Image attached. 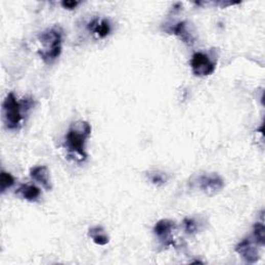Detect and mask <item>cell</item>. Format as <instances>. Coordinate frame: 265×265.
I'll list each match as a JSON object with an SVG mask.
<instances>
[{"instance_id":"obj_1","label":"cell","mask_w":265,"mask_h":265,"mask_svg":"<svg viewBox=\"0 0 265 265\" xmlns=\"http://www.w3.org/2000/svg\"><path fill=\"white\" fill-rule=\"evenodd\" d=\"M92 135V126L87 121L79 120L70 126L64 140V147L70 154L79 161H85L87 153L85 145Z\"/></svg>"},{"instance_id":"obj_2","label":"cell","mask_w":265,"mask_h":265,"mask_svg":"<svg viewBox=\"0 0 265 265\" xmlns=\"http://www.w3.org/2000/svg\"><path fill=\"white\" fill-rule=\"evenodd\" d=\"M62 29L59 26H53L46 29L38 35V40L42 48L38 51L39 56L46 63H53L62 51Z\"/></svg>"},{"instance_id":"obj_3","label":"cell","mask_w":265,"mask_h":265,"mask_svg":"<svg viewBox=\"0 0 265 265\" xmlns=\"http://www.w3.org/2000/svg\"><path fill=\"white\" fill-rule=\"evenodd\" d=\"M32 104V100L28 98L18 102L15 95L10 93L3 104V116L7 127L9 129H18L23 120V113L30 110Z\"/></svg>"},{"instance_id":"obj_4","label":"cell","mask_w":265,"mask_h":265,"mask_svg":"<svg viewBox=\"0 0 265 265\" xmlns=\"http://www.w3.org/2000/svg\"><path fill=\"white\" fill-rule=\"evenodd\" d=\"M194 187L207 195H214L224 188V181L216 173H206L199 175L193 181Z\"/></svg>"},{"instance_id":"obj_5","label":"cell","mask_w":265,"mask_h":265,"mask_svg":"<svg viewBox=\"0 0 265 265\" xmlns=\"http://www.w3.org/2000/svg\"><path fill=\"white\" fill-rule=\"evenodd\" d=\"M191 68L194 75L198 77H206L213 74L215 64L206 54L197 52L192 56Z\"/></svg>"},{"instance_id":"obj_6","label":"cell","mask_w":265,"mask_h":265,"mask_svg":"<svg viewBox=\"0 0 265 265\" xmlns=\"http://www.w3.org/2000/svg\"><path fill=\"white\" fill-rule=\"evenodd\" d=\"M175 227V223L171 219H161L156 224L153 228L154 234L161 239V241L165 246H169L173 244V238H172V230Z\"/></svg>"},{"instance_id":"obj_7","label":"cell","mask_w":265,"mask_h":265,"mask_svg":"<svg viewBox=\"0 0 265 265\" xmlns=\"http://www.w3.org/2000/svg\"><path fill=\"white\" fill-rule=\"evenodd\" d=\"M235 251L248 263H251V264L256 263L259 259V253L257 251V248L255 247V245L250 238L242 239L235 247Z\"/></svg>"},{"instance_id":"obj_8","label":"cell","mask_w":265,"mask_h":265,"mask_svg":"<svg viewBox=\"0 0 265 265\" xmlns=\"http://www.w3.org/2000/svg\"><path fill=\"white\" fill-rule=\"evenodd\" d=\"M30 178L40 184L47 191L52 189L50 171L47 166H36L30 169Z\"/></svg>"},{"instance_id":"obj_9","label":"cell","mask_w":265,"mask_h":265,"mask_svg":"<svg viewBox=\"0 0 265 265\" xmlns=\"http://www.w3.org/2000/svg\"><path fill=\"white\" fill-rule=\"evenodd\" d=\"M171 32L176 36H179L185 43H187V45H193L194 43L193 33L189 30L188 23L186 21L175 24L171 28Z\"/></svg>"},{"instance_id":"obj_10","label":"cell","mask_w":265,"mask_h":265,"mask_svg":"<svg viewBox=\"0 0 265 265\" xmlns=\"http://www.w3.org/2000/svg\"><path fill=\"white\" fill-rule=\"evenodd\" d=\"M93 32H95L100 38L106 37L110 31H111V26L110 22L107 19H102V20H94L92 23L88 25Z\"/></svg>"},{"instance_id":"obj_11","label":"cell","mask_w":265,"mask_h":265,"mask_svg":"<svg viewBox=\"0 0 265 265\" xmlns=\"http://www.w3.org/2000/svg\"><path fill=\"white\" fill-rule=\"evenodd\" d=\"M17 193L27 201H35L40 197V190L34 185H22Z\"/></svg>"},{"instance_id":"obj_12","label":"cell","mask_w":265,"mask_h":265,"mask_svg":"<svg viewBox=\"0 0 265 265\" xmlns=\"http://www.w3.org/2000/svg\"><path fill=\"white\" fill-rule=\"evenodd\" d=\"M90 236L97 245H100V246H105L109 242V236L106 234L105 230L101 226H96L91 228Z\"/></svg>"},{"instance_id":"obj_13","label":"cell","mask_w":265,"mask_h":265,"mask_svg":"<svg viewBox=\"0 0 265 265\" xmlns=\"http://www.w3.org/2000/svg\"><path fill=\"white\" fill-rule=\"evenodd\" d=\"M15 185V178L14 176L6 171L2 172L0 175V190L2 193H5L7 190L11 189Z\"/></svg>"},{"instance_id":"obj_14","label":"cell","mask_w":265,"mask_h":265,"mask_svg":"<svg viewBox=\"0 0 265 265\" xmlns=\"http://www.w3.org/2000/svg\"><path fill=\"white\" fill-rule=\"evenodd\" d=\"M253 234H254L256 244L259 245L260 247H264V245H265V228L263 225V220L261 223H256L254 225Z\"/></svg>"},{"instance_id":"obj_15","label":"cell","mask_w":265,"mask_h":265,"mask_svg":"<svg viewBox=\"0 0 265 265\" xmlns=\"http://www.w3.org/2000/svg\"><path fill=\"white\" fill-rule=\"evenodd\" d=\"M184 227H185V231L188 234H193V233H196V231H197V225L191 218H185Z\"/></svg>"},{"instance_id":"obj_16","label":"cell","mask_w":265,"mask_h":265,"mask_svg":"<svg viewBox=\"0 0 265 265\" xmlns=\"http://www.w3.org/2000/svg\"><path fill=\"white\" fill-rule=\"evenodd\" d=\"M150 181L156 186H161V185L165 184V178H164L163 174H158V173L152 174L150 176Z\"/></svg>"},{"instance_id":"obj_17","label":"cell","mask_w":265,"mask_h":265,"mask_svg":"<svg viewBox=\"0 0 265 265\" xmlns=\"http://www.w3.org/2000/svg\"><path fill=\"white\" fill-rule=\"evenodd\" d=\"M79 2H74V0H64L61 3V6L67 10H74L79 6Z\"/></svg>"}]
</instances>
